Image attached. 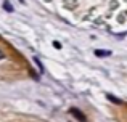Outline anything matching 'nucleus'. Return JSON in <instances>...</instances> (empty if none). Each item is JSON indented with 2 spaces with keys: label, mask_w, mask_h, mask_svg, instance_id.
I'll return each mask as SVG.
<instances>
[{
  "label": "nucleus",
  "mask_w": 127,
  "mask_h": 122,
  "mask_svg": "<svg viewBox=\"0 0 127 122\" xmlns=\"http://www.w3.org/2000/svg\"><path fill=\"white\" fill-rule=\"evenodd\" d=\"M108 98H109V100L113 101V103H116V104H121V101H119V100H118L116 97H113V95H108Z\"/></svg>",
  "instance_id": "nucleus-3"
},
{
  "label": "nucleus",
  "mask_w": 127,
  "mask_h": 122,
  "mask_svg": "<svg viewBox=\"0 0 127 122\" xmlns=\"http://www.w3.org/2000/svg\"><path fill=\"white\" fill-rule=\"evenodd\" d=\"M3 58H5V55H3V51L0 50V60H3Z\"/></svg>",
  "instance_id": "nucleus-5"
},
{
  "label": "nucleus",
  "mask_w": 127,
  "mask_h": 122,
  "mask_svg": "<svg viewBox=\"0 0 127 122\" xmlns=\"http://www.w3.org/2000/svg\"><path fill=\"white\" fill-rule=\"evenodd\" d=\"M95 55H96V56H108V55H109V51H101V50H96V51H95Z\"/></svg>",
  "instance_id": "nucleus-2"
},
{
  "label": "nucleus",
  "mask_w": 127,
  "mask_h": 122,
  "mask_svg": "<svg viewBox=\"0 0 127 122\" xmlns=\"http://www.w3.org/2000/svg\"><path fill=\"white\" fill-rule=\"evenodd\" d=\"M5 8H6V10H8V11H13V8H11V6H10V3H8V2H6V3H5Z\"/></svg>",
  "instance_id": "nucleus-4"
},
{
  "label": "nucleus",
  "mask_w": 127,
  "mask_h": 122,
  "mask_svg": "<svg viewBox=\"0 0 127 122\" xmlns=\"http://www.w3.org/2000/svg\"><path fill=\"white\" fill-rule=\"evenodd\" d=\"M71 114H72V116L76 117V119H79L81 122H85V121H87V117H85L84 114H82L81 111L77 109V108H71Z\"/></svg>",
  "instance_id": "nucleus-1"
}]
</instances>
